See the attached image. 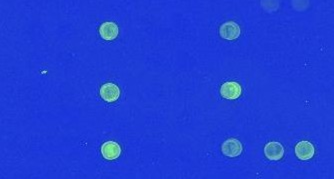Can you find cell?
<instances>
[{
    "instance_id": "cell-2",
    "label": "cell",
    "mask_w": 334,
    "mask_h": 179,
    "mask_svg": "<svg viewBox=\"0 0 334 179\" xmlns=\"http://www.w3.org/2000/svg\"><path fill=\"white\" fill-rule=\"evenodd\" d=\"M220 94L225 99H237L242 94V88L235 81H227L220 87Z\"/></svg>"
},
{
    "instance_id": "cell-4",
    "label": "cell",
    "mask_w": 334,
    "mask_h": 179,
    "mask_svg": "<svg viewBox=\"0 0 334 179\" xmlns=\"http://www.w3.org/2000/svg\"><path fill=\"white\" fill-rule=\"evenodd\" d=\"M99 93L104 101L111 103V102H115L119 98L121 92H120L119 87L116 84L108 82V83L103 84L100 87Z\"/></svg>"
},
{
    "instance_id": "cell-7",
    "label": "cell",
    "mask_w": 334,
    "mask_h": 179,
    "mask_svg": "<svg viewBox=\"0 0 334 179\" xmlns=\"http://www.w3.org/2000/svg\"><path fill=\"white\" fill-rule=\"evenodd\" d=\"M121 147L115 141H106L101 146V154L106 160L117 159L121 154Z\"/></svg>"
},
{
    "instance_id": "cell-1",
    "label": "cell",
    "mask_w": 334,
    "mask_h": 179,
    "mask_svg": "<svg viewBox=\"0 0 334 179\" xmlns=\"http://www.w3.org/2000/svg\"><path fill=\"white\" fill-rule=\"evenodd\" d=\"M241 29L239 25L234 21H227L223 23L219 28V34L223 39L235 40L240 36Z\"/></svg>"
},
{
    "instance_id": "cell-3",
    "label": "cell",
    "mask_w": 334,
    "mask_h": 179,
    "mask_svg": "<svg viewBox=\"0 0 334 179\" xmlns=\"http://www.w3.org/2000/svg\"><path fill=\"white\" fill-rule=\"evenodd\" d=\"M221 151L224 155L233 158L239 156L242 153L243 146L239 140L235 138H229L222 143Z\"/></svg>"
},
{
    "instance_id": "cell-6",
    "label": "cell",
    "mask_w": 334,
    "mask_h": 179,
    "mask_svg": "<svg viewBox=\"0 0 334 179\" xmlns=\"http://www.w3.org/2000/svg\"><path fill=\"white\" fill-rule=\"evenodd\" d=\"M264 154L269 160L277 161L283 157L284 148L281 143L277 141H271L266 143L264 146Z\"/></svg>"
},
{
    "instance_id": "cell-5",
    "label": "cell",
    "mask_w": 334,
    "mask_h": 179,
    "mask_svg": "<svg viewBox=\"0 0 334 179\" xmlns=\"http://www.w3.org/2000/svg\"><path fill=\"white\" fill-rule=\"evenodd\" d=\"M315 148L313 144L307 140L299 141L295 145V155L300 160H309L314 156Z\"/></svg>"
},
{
    "instance_id": "cell-8",
    "label": "cell",
    "mask_w": 334,
    "mask_h": 179,
    "mask_svg": "<svg viewBox=\"0 0 334 179\" xmlns=\"http://www.w3.org/2000/svg\"><path fill=\"white\" fill-rule=\"evenodd\" d=\"M118 33H119L118 25L114 22H111V21L104 22L99 27L100 36L104 40H107V41L114 40L118 36Z\"/></svg>"
}]
</instances>
